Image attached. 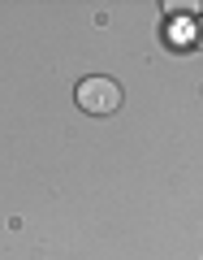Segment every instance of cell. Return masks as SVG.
Instances as JSON below:
<instances>
[{"label": "cell", "mask_w": 203, "mask_h": 260, "mask_svg": "<svg viewBox=\"0 0 203 260\" xmlns=\"http://www.w3.org/2000/svg\"><path fill=\"white\" fill-rule=\"evenodd\" d=\"M199 44H203V18H199Z\"/></svg>", "instance_id": "cell-3"}, {"label": "cell", "mask_w": 203, "mask_h": 260, "mask_svg": "<svg viewBox=\"0 0 203 260\" xmlns=\"http://www.w3.org/2000/svg\"><path fill=\"white\" fill-rule=\"evenodd\" d=\"M194 9H199L194 0H177V5L169 0V5H165V13H169V18H194Z\"/></svg>", "instance_id": "cell-2"}, {"label": "cell", "mask_w": 203, "mask_h": 260, "mask_svg": "<svg viewBox=\"0 0 203 260\" xmlns=\"http://www.w3.org/2000/svg\"><path fill=\"white\" fill-rule=\"evenodd\" d=\"M74 100H78V109L91 113V117H108V113L121 109V87H117V78L91 74V78H83V83L74 87Z\"/></svg>", "instance_id": "cell-1"}]
</instances>
